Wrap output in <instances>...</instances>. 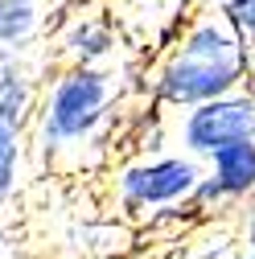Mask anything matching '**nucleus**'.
Listing matches in <instances>:
<instances>
[{
	"instance_id": "7ed1b4c3",
	"label": "nucleus",
	"mask_w": 255,
	"mask_h": 259,
	"mask_svg": "<svg viewBox=\"0 0 255 259\" xmlns=\"http://www.w3.org/2000/svg\"><path fill=\"white\" fill-rule=\"evenodd\" d=\"M202 177V165L189 152H144L115 169V202L128 214H165L169 206H185Z\"/></svg>"
},
{
	"instance_id": "9b49d317",
	"label": "nucleus",
	"mask_w": 255,
	"mask_h": 259,
	"mask_svg": "<svg viewBox=\"0 0 255 259\" xmlns=\"http://www.w3.org/2000/svg\"><path fill=\"white\" fill-rule=\"evenodd\" d=\"M239 239H243V255H255V198H251V202H243Z\"/></svg>"
},
{
	"instance_id": "0eeeda50",
	"label": "nucleus",
	"mask_w": 255,
	"mask_h": 259,
	"mask_svg": "<svg viewBox=\"0 0 255 259\" xmlns=\"http://www.w3.org/2000/svg\"><path fill=\"white\" fill-rule=\"evenodd\" d=\"M210 185L218 189L222 206H243L255 198V140H239L227 144L206 156V169Z\"/></svg>"
},
{
	"instance_id": "ddd939ff",
	"label": "nucleus",
	"mask_w": 255,
	"mask_h": 259,
	"mask_svg": "<svg viewBox=\"0 0 255 259\" xmlns=\"http://www.w3.org/2000/svg\"><path fill=\"white\" fill-rule=\"evenodd\" d=\"M0 13H5V0H0Z\"/></svg>"
},
{
	"instance_id": "4468645a",
	"label": "nucleus",
	"mask_w": 255,
	"mask_h": 259,
	"mask_svg": "<svg viewBox=\"0 0 255 259\" xmlns=\"http://www.w3.org/2000/svg\"><path fill=\"white\" fill-rule=\"evenodd\" d=\"M247 259H255V255H247Z\"/></svg>"
},
{
	"instance_id": "39448f33",
	"label": "nucleus",
	"mask_w": 255,
	"mask_h": 259,
	"mask_svg": "<svg viewBox=\"0 0 255 259\" xmlns=\"http://www.w3.org/2000/svg\"><path fill=\"white\" fill-rule=\"evenodd\" d=\"M119 29L107 13H74L54 37L58 58L74 66H107L111 58H119Z\"/></svg>"
},
{
	"instance_id": "20e7f679",
	"label": "nucleus",
	"mask_w": 255,
	"mask_h": 259,
	"mask_svg": "<svg viewBox=\"0 0 255 259\" xmlns=\"http://www.w3.org/2000/svg\"><path fill=\"white\" fill-rule=\"evenodd\" d=\"M173 140L194 160H206L210 152L239 144V140H255V95L247 87H239L231 95L185 107L173 123Z\"/></svg>"
},
{
	"instance_id": "423d86ee",
	"label": "nucleus",
	"mask_w": 255,
	"mask_h": 259,
	"mask_svg": "<svg viewBox=\"0 0 255 259\" xmlns=\"http://www.w3.org/2000/svg\"><path fill=\"white\" fill-rule=\"evenodd\" d=\"M37 95H41V82H37L33 62L25 54L0 50V123L29 132L33 111H37Z\"/></svg>"
},
{
	"instance_id": "6e6552de",
	"label": "nucleus",
	"mask_w": 255,
	"mask_h": 259,
	"mask_svg": "<svg viewBox=\"0 0 255 259\" xmlns=\"http://www.w3.org/2000/svg\"><path fill=\"white\" fill-rule=\"evenodd\" d=\"M46 37V0H5L0 13V50L25 54Z\"/></svg>"
},
{
	"instance_id": "f8f14e48",
	"label": "nucleus",
	"mask_w": 255,
	"mask_h": 259,
	"mask_svg": "<svg viewBox=\"0 0 255 259\" xmlns=\"http://www.w3.org/2000/svg\"><path fill=\"white\" fill-rule=\"evenodd\" d=\"M231 259H247V255H243V251H235V255H231Z\"/></svg>"
},
{
	"instance_id": "f03ea898",
	"label": "nucleus",
	"mask_w": 255,
	"mask_h": 259,
	"mask_svg": "<svg viewBox=\"0 0 255 259\" xmlns=\"http://www.w3.org/2000/svg\"><path fill=\"white\" fill-rule=\"evenodd\" d=\"M119 107V78L111 66H74L62 62L58 74L41 87L33 111V144L46 160L87 148L103 136Z\"/></svg>"
},
{
	"instance_id": "1a4fd4ad",
	"label": "nucleus",
	"mask_w": 255,
	"mask_h": 259,
	"mask_svg": "<svg viewBox=\"0 0 255 259\" xmlns=\"http://www.w3.org/2000/svg\"><path fill=\"white\" fill-rule=\"evenodd\" d=\"M25 144H29V132L0 123V206H9V202H13V193H17V185H21Z\"/></svg>"
},
{
	"instance_id": "9d476101",
	"label": "nucleus",
	"mask_w": 255,
	"mask_h": 259,
	"mask_svg": "<svg viewBox=\"0 0 255 259\" xmlns=\"http://www.w3.org/2000/svg\"><path fill=\"white\" fill-rule=\"evenodd\" d=\"M218 17L239 33L247 50H255V0H218Z\"/></svg>"
},
{
	"instance_id": "f257e3e1",
	"label": "nucleus",
	"mask_w": 255,
	"mask_h": 259,
	"mask_svg": "<svg viewBox=\"0 0 255 259\" xmlns=\"http://www.w3.org/2000/svg\"><path fill=\"white\" fill-rule=\"evenodd\" d=\"M247 74H251V50L218 13H202L181 29L165 58L152 66L148 95L156 107L185 111L247 87Z\"/></svg>"
}]
</instances>
